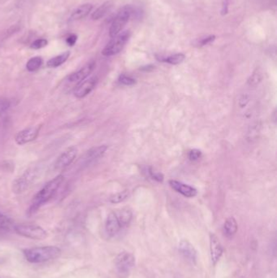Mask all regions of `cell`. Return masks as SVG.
Returning a JSON list of instances; mask_svg holds the SVG:
<instances>
[{"mask_svg": "<svg viewBox=\"0 0 277 278\" xmlns=\"http://www.w3.org/2000/svg\"><path fill=\"white\" fill-rule=\"evenodd\" d=\"M130 31L126 30L121 32L115 37H111V41L103 48L102 54L104 56H112L120 53L130 39Z\"/></svg>", "mask_w": 277, "mask_h": 278, "instance_id": "4", "label": "cell"}, {"mask_svg": "<svg viewBox=\"0 0 277 278\" xmlns=\"http://www.w3.org/2000/svg\"><path fill=\"white\" fill-rule=\"evenodd\" d=\"M70 52H65L64 53L60 54L59 56H55L48 60L47 63V66L48 68H55L61 66L62 64H64L68 58H69Z\"/></svg>", "mask_w": 277, "mask_h": 278, "instance_id": "18", "label": "cell"}, {"mask_svg": "<svg viewBox=\"0 0 277 278\" xmlns=\"http://www.w3.org/2000/svg\"><path fill=\"white\" fill-rule=\"evenodd\" d=\"M117 216H118L120 223L123 228V227H126L130 225L132 219H133V212L129 208H124L120 212L119 214H117Z\"/></svg>", "mask_w": 277, "mask_h": 278, "instance_id": "20", "label": "cell"}, {"mask_svg": "<svg viewBox=\"0 0 277 278\" xmlns=\"http://www.w3.org/2000/svg\"><path fill=\"white\" fill-rule=\"evenodd\" d=\"M25 260L31 264H43L56 260L61 254V249L55 246L32 247L23 251Z\"/></svg>", "mask_w": 277, "mask_h": 278, "instance_id": "2", "label": "cell"}, {"mask_svg": "<svg viewBox=\"0 0 277 278\" xmlns=\"http://www.w3.org/2000/svg\"><path fill=\"white\" fill-rule=\"evenodd\" d=\"M216 37L214 35L208 36V37H204L201 41L199 42V46H205L208 45V44H211L212 42H213L215 40Z\"/></svg>", "mask_w": 277, "mask_h": 278, "instance_id": "32", "label": "cell"}, {"mask_svg": "<svg viewBox=\"0 0 277 278\" xmlns=\"http://www.w3.org/2000/svg\"><path fill=\"white\" fill-rule=\"evenodd\" d=\"M93 5L91 4L81 5L80 7H78L72 12V15H71V19L72 21H77V20L85 18V17L88 16L89 13H91Z\"/></svg>", "mask_w": 277, "mask_h": 278, "instance_id": "17", "label": "cell"}, {"mask_svg": "<svg viewBox=\"0 0 277 278\" xmlns=\"http://www.w3.org/2000/svg\"><path fill=\"white\" fill-rule=\"evenodd\" d=\"M48 44V40L40 38V39L35 40L33 44H31L30 48L34 50L42 49V48H45Z\"/></svg>", "mask_w": 277, "mask_h": 278, "instance_id": "28", "label": "cell"}, {"mask_svg": "<svg viewBox=\"0 0 277 278\" xmlns=\"http://www.w3.org/2000/svg\"><path fill=\"white\" fill-rule=\"evenodd\" d=\"M241 278H246V277H241Z\"/></svg>", "mask_w": 277, "mask_h": 278, "instance_id": "36", "label": "cell"}, {"mask_svg": "<svg viewBox=\"0 0 277 278\" xmlns=\"http://www.w3.org/2000/svg\"><path fill=\"white\" fill-rule=\"evenodd\" d=\"M105 229H106L107 234L111 237L116 235L122 229L116 212H111L109 213L106 224H105Z\"/></svg>", "mask_w": 277, "mask_h": 278, "instance_id": "15", "label": "cell"}, {"mask_svg": "<svg viewBox=\"0 0 277 278\" xmlns=\"http://www.w3.org/2000/svg\"><path fill=\"white\" fill-rule=\"evenodd\" d=\"M111 2H106L103 5H101L99 9H97L93 13L92 19L93 20H99V19L103 18L105 15L108 13L109 10L111 9Z\"/></svg>", "mask_w": 277, "mask_h": 278, "instance_id": "22", "label": "cell"}, {"mask_svg": "<svg viewBox=\"0 0 277 278\" xmlns=\"http://www.w3.org/2000/svg\"><path fill=\"white\" fill-rule=\"evenodd\" d=\"M44 64V60L40 56H35V57L29 59V61L27 62L26 69L29 72H33L38 70Z\"/></svg>", "mask_w": 277, "mask_h": 278, "instance_id": "21", "label": "cell"}, {"mask_svg": "<svg viewBox=\"0 0 277 278\" xmlns=\"http://www.w3.org/2000/svg\"><path fill=\"white\" fill-rule=\"evenodd\" d=\"M132 13L133 10L130 6L124 7L118 12L109 29V34L111 37H115L123 30L124 27L126 26L131 17Z\"/></svg>", "mask_w": 277, "mask_h": 278, "instance_id": "7", "label": "cell"}, {"mask_svg": "<svg viewBox=\"0 0 277 278\" xmlns=\"http://www.w3.org/2000/svg\"><path fill=\"white\" fill-rule=\"evenodd\" d=\"M37 170L36 169H29L22 175L15 179L12 185V190L14 194H22L24 192L29 190L32 184L34 182L37 177Z\"/></svg>", "mask_w": 277, "mask_h": 278, "instance_id": "6", "label": "cell"}, {"mask_svg": "<svg viewBox=\"0 0 277 278\" xmlns=\"http://www.w3.org/2000/svg\"><path fill=\"white\" fill-rule=\"evenodd\" d=\"M77 152L78 149L76 146H71L68 147L58 156L54 164V169L56 170H63L68 167L73 162L74 160L76 159Z\"/></svg>", "mask_w": 277, "mask_h": 278, "instance_id": "8", "label": "cell"}, {"mask_svg": "<svg viewBox=\"0 0 277 278\" xmlns=\"http://www.w3.org/2000/svg\"><path fill=\"white\" fill-rule=\"evenodd\" d=\"M13 227L14 225L12 220L0 212V230L9 231Z\"/></svg>", "mask_w": 277, "mask_h": 278, "instance_id": "25", "label": "cell"}, {"mask_svg": "<svg viewBox=\"0 0 277 278\" xmlns=\"http://www.w3.org/2000/svg\"><path fill=\"white\" fill-rule=\"evenodd\" d=\"M119 83L126 86H132L136 83V80L131 76L122 74L119 76Z\"/></svg>", "mask_w": 277, "mask_h": 278, "instance_id": "29", "label": "cell"}, {"mask_svg": "<svg viewBox=\"0 0 277 278\" xmlns=\"http://www.w3.org/2000/svg\"><path fill=\"white\" fill-rule=\"evenodd\" d=\"M202 156L201 150H197V149H193L191 150L189 152V159L192 161H197L200 159Z\"/></svg>", "mask_w": 277, "mask_h": 278, "instance_id": "30", "label": "cell"}, {"mask_svg": "<svg viewBox=\"0 0 277 278\" xmlns=\"http://www.w3.org/2000/svg\"><path fill=\"white\" fill-rule=\"evenodd\" d=\"M185 59V56L182 53L174 54L172 56H168V57L164 58L162 60L163 62L168 63V64H173V65H177V64H181L184 60Z\"/></svg>", "mask_w": 277, "mask_h": 278, "instance_id": "23", "label": "cell"}, {"mask_svg": "<svg viewBox=\"0 0 277 278\" xmlns=\"http://www.w3.org/2000/svg\"><path fill=\"white\" fill-rule=\"evenodd\" d=\"M64 181V175L60 174L48 181V183H46L44 187L42 188L41 190H39L36 195L33 197L30 206L27 211L28 216H30L35 214L42 207L48 204L50 200L56 195Z\"/></svg>", "mask_w": 277, "mask_h": 278, "instance_id": "1", "label": "cell"}, {"mask_svg": "<svg viewBox=\"0 0 277 278\" xmlns=\"http://www.w3.org/2000/svg\"><path fill=\"white\" fill-rule=\"evenodd\" d=\"M95 62H89L88 64H86L83 68H80L79 70L72 72L67 77L68 83H79L83 81L88 78V76L92 73L93 71L95 70Z\"/></svg>", "mask_w": 277, "mask_h": 278, "instance_id": "10", "label": "cell"}, {"mask_svg": "<svg viewBox=\"0 0 277 278\" xmlns=\"http://www.w3.org/2000/svg\"><path fill=\"white\" fill-rule=\"evenodd\" d=\"M178 250L180 253L186 260H189V261L193 263V264L196 263L197 259V251H196L194 247L188 240H185V239L181 240L179 243Z\"/></svg>", "mask_w": 277, "mask_h": 278, "instance_id": "14", "label": "cell"}, {"mask_svg": "<svg viewBox=\"0 0 277 278\" xmlns=\"http://www.w3.org/2000/svg\"><path fill=\"white\" fill-rule=\"evenodd\" d=\"M223 230H224V235L227 237H231L234 236L238 231V223L235 218L229 217L224 222Z\"/></svg>", "mask_w": 277, "mask_h": 278, "instance_id": "19", "label": "cell"}, {"mask_svg": "<svg viewBox=\"0 0 277 278\" xmlns=\"http://www.w3.org/2000/svg\"><path fill=\"white\" fill-rule=\"evenodd\" d=\"M42 126H29L19 131L15 136V142L19 146L27 144L33 142L38 137Z\"/></svg>", "mask_w": 277, "mask_h": 278, "instance_id": "9", "label": "cell"}, {"mask_svg": "<svg viewBox=\"0 0 277 278\" xmlns=\"http://www.w3.org/2000/svg\"><path fill=\"white\" fill-rule=\"evenodd\" d=\"M130 196V193L128 190H123V191L119 192L117 194H113L109 198V202L113 204H120L127 200L128 197Z\"/></svg>", "mask_w": 277, "mask_h": 278, "instance_id": "24", "label": "cell"}, {"mask_svg": "<svg viewBox=\"0 0 277 278\" xmlns=\"http://www.w3.org/2000/svg\"><path fill=\"white\" fill-rule=\"evenodd\" d=\"M150 177L153 178V179L156 180L157 181H160V182H162L164 181V176H163L162 173H159V172H156L154 169H150Z\"/></svg>", "mask_w": 277, "mask_h": 278, "instance_id": "31", "label": "cell"}, {"mask_svg": "<svg viewBox=\"0 0 277 278\" xmlns=\"http://www.w3.org/2000/svg\"><path fill=\"white\" fill-rule=\"evenodd\" d=\"M0 278H2V277H0Z\"/></svg>", "mask_w": 277, "mask_h": 278, "instance_id": "37", "label": "cell"}, {"mask_svg": "<svg viewBox=\"0 0 277 278\" xmlns=\"http://www.w3.org/2000/svg\"><path fill=\"white\" fill-rule=\"evenodd\" d=\"M249 102V96L247 95H243V97L241 98L240 101H239V104L241 107H243L247 105Z\"/></svg>", "mask_w": 277, "mask_h": 278, "instance_id": "34", "label": "cell"}, {"mask_svg": "<svg viewBox=\"0 0 277 278\" xmlns=\"http://www.w3.org/2000/svg\"><path fill=\"white\" fill-rule=\"evenodd\" d=\"M13 229L17 234L32 240H44L48 236L47 231L40 225L20 224L14 225Z\"/></svg>", "mask_w": 277, "mask_h": 278, "instance_id": "5", "label": "cell"}, {"mask_svg": "<svg viewBox=\"0 0 277 278\" xmlns=\"http://www.w3.org/2000/svg\"><path fill=\"white\" fill-rule=\"evenodd\" d=\"M98 78L96 76H92L91 78H87L76 86L74 89L73 95L76 99H83L91 92L96 87Z\"/></svg>", "mask_w": 277, "mask_h": 278, "instance_id": "11", "label": "cell"}, {"mask_svg": "<svg viewBox=\"0 0 277 278\" xmlns=\"http://www.w3.org/2000/svg\"><path fill=\"white\" fill-rule=\"evenodd\" d=\"M251 132H255V133L259 132V130H258V128H257V126H255V127H253L252 130H251ZM254 134H255V133H251V138H254Z\"/></svg>", "mask_w": 277, "mask_h": 278, "instance_id": "35", "label": "cell"}, {"mask_svg": "<svg viewBox=\"0 0 277 278\" xmlns=\"http://www.w3.org/2000/svg\"><path fill=\"white\" fill-rule=\"evenodd\" d=\"M76 39H77V37L76 35H74V34H72V35L68 36L67 37L66 42H67V44L68 45L74 46V44H76Z\"/></svg>", "mask_w": 277, "mask_h": 278, "instance_id": "33", "label": "cell"}, {"mask_svg": "<svg viewBox=\"0 0 277 278\" xmlns=\"http://www.w3.org/2000/svg\"><path fill=\"white\" fill-rule=\"evenodd\" d=\"M107 149H108V146L107 145H102V146H95V147L87 150L82 158L83 165H89L97 160L100 159L101 157L104 155Z\"/></svg>", "mask_w": 277, "mask_h": 278, "instance_id": "13", "label": "cell"}, {"mask_svg": "<svg viewBox=\"0 0 277 278\" xmlns=\"http://www.w3.org/2000/svg\"><path fill=\"white\" fill-rule=\"evenodd\" d=\"M10 107L11 103L9 99L1 98L0 99V116L6 113L7 111L10 108Z\"/></svg>", "mask_w": 277, "mask_h": 278, "instance_id": "27", "label": "cell"}, {"mask_svg": "<svg viewBox=\"0 0 277 278\" xmlns=\"http://www.w3.org/2000/svg\"><path fill=\"white\" fill-rule=\"evenodd\" d=\"M210 252L212 264L213 265H216L224 253V249L220 240L214 233L210 234Z\"/></svg>", "mask_w": 277, "mask_h": 278, "instance_id": "12", "label": "cell"}, {"mask_svg": "<svg viewBox=\"0 0 277 278\" xmlns=\"http://www.w3.org/2000/svg\"><path fill=\"white\" fill-rule=\"evenodd\" d=\"M169 185H171V187L173 188V190L178 192L186 198H193V197L197 195V191L195 188L191 186V185H187V184L182 183L181 181L171 180V181H169Z\"/></svg>", "mask_w": 277, "mask_h": 278, "instance_id": "16", "label": "cell"}, {"mask_svg": "<svg viewBox=\"0 0 277 278\" xmlns=\"http://www.w3.org/2000/svg\"><path fill=\"white\" fill-rule=\"evenodd\" d=\"M115 264L120 278H127L135 265V257L130 252H121L115 258Z\"/></svg>", "mask_w": 277, "mask_h": 278, "instance_id": "3", "label": "cell"}, {"mask_svg": "<svg viewBox=\"0 0 277 278\" xmlns=\"http://www.w3.org/2000/svg\"><path fill=\"white\" fill-rule=\"evenodd\" d=\"M261 80H262V74L259 71L257 70L251 75V77L249 79L248 84L252 87H255L260 83Z\"/></svg>", "mask_w": 277, "mask_h": 278, "instance_id": "26", "label": "cell"}]
</instances>
